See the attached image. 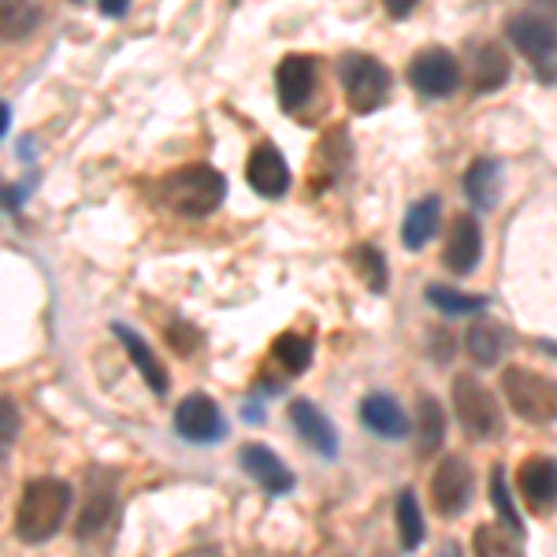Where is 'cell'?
<instances>
[{"instance_id":"obj_34","label":"cell","mask_w":557,"mask_h":557,"mask_svg":"<svg viewBox=\"0 0 557 557\" xmlns=\"http://www.w3.org/2000/svg\"><path fill=\"white\" fill-rule=\"evenodd\" d=\"M0 127H4V134H8V127H12V104H0Z\"/></svg>"},{"instance_id":"obj_9","label":"cell","mask_w":557,"mask_h":557,"mask_svg":"<svg viewBox=\"0 0 557 557\" xmlns=\"http://www.w3.org/2000/svg\"><path fill=\"white\" fill-rule=\"evenodd\" d=\"M409 83L424 97H450L461 86V67H457L454 52L446 49H424L420 57H412L409 64Z\"/></svg>"},{"instance_id":"obj_21","label":"cell","mask_w":557,"mask_h":557,"mask_svg":"<svg viewBox=\"0 0 557 557\" xmlns=\"http://www.w3.org/2000/svg\"><path fill=\"white\" fill-rule=\"evenodd\" d=\"M502 343H506V338H502V327H494V323H487V320L472 323V327L465 331V354H469L480 368L498 364L502 349H506Z\"/></svg>"},{"instance_id":"obj_29","label":"cell","mask_w":557,"mask_h":557,"mask_svg":"<svg viewBox=\"0 0 557 557\" xmlns=\"http://www.w3.org/2000/svg\"><path fill=\"white\" fill-rule=\"evenodd\" d=\"M41 20V8L38 0H4V38H26V34L38 26Z\"/></svg>"},{"instance_id":"obj_3","label":"cell","mask_w":557,"mask_h":557,"mask_svg":"<svg viewBox=\"0 0 557 557\" xmlns=\"http://www.w3.org/2000/svg\"><path fill=\"white\" fill-rule=\"evenodd\" d=\"M502 394H506L509 409L528 424H557V380L543 375L535 368H506L502 375Z\"/></svg>"},{"instance_id":"obj_24","label":"cell","mask_w":557,"mask_h":557,"mask_svg":"<svg viewBox=\"0 0 557 557\" xmlns=\"http://www.w3.org/2000/svg\"><path fill=\"white\" fill-rule=\"evenodd\" d=\"M394 520H398V539L406 550H417L424 543V513H420V502L412 491H401L394 502Z\"/></svg>"},{"instance_id":"obj_11","label":"cell","mask_w":557,"mask_h":557,"mask_svg":"<svg viewBox=\"0 0 557 557\" xmlns=\"http://www.w3.org/2000/svg\"><path fill=\"white\" fill-rule=\"evenodd\" d=\"M480 257H483L480 220H475V215H457L450 238H446V249H443V264L450 268L454 275H472L475 268H480Z\"/></svg>"},{"instance_id":"obj_13","label":"cell","mask_w":557,"mask_h":557,"mask_svg":"<svg viewBox=\"0 0 557 557\" xmlns=\"http://www.w3.org/2000/svg\"><path fill=\"white\" fill-rule=\"evenodd\" d=\"M290 424L320 457H327V461H331V457H338V431H335L331 417L317 406V401H309V398L294 401V406H290Z\"/></svg>"},{"instance_id":"obj_5","label":"cell","mask_w":557,"mask_h":557,"mask_svg":"<svg viewBox=\"0 0 557 557\" xmlns=\"http://www.w3.org/2000/svg\"><path fill=\"white\" fill-rule=\"evenodd\" d=\"M338 78H343L346 89V104L357 115L375 112L386 101V94H391V71L380 60L364 57V52H346L343 64H338Z\"/></svg>"},{"instance_id":"obj_36","label":"cell","mask_w":557,"mask_h":557,"mask_svg":"<svg viewBox=\"0 0 557 557\" xmlns=\"http://www.w3.org/2000/svg\"><path fill=\"white\" fill-rule=\"evenodd\" d=\"M75 4H83V0H75Z\"/></svg>"},{"instance_id":"obj_2","label":"cell","mask_w":557,"mask_h":557,"mask_svg":"<svg viewBox=\"0 0 557 557\" xmlns=\"http://www.w3.org/2000/svg\"><path fill=\"white\" fill-rule=\"evenodd\" d=\"M160 194H164V205L183 215H212L227 197V178L212 164H186L164 178Z\"/></svg>"},{"instance_id":"obj_32","label":"cell","mask_w":557,"mask_h":557,"mask_svg":"<svg viewBox=\"0 0 557 557\" xmlns=\"http://www.w3.org/2000/svg\"><path fill=\"white\" fill-rule=\"evenodd\" d=\"M383 4H386V12H391L394 20H401V15H409L412 8L420 4V0H383Z\"/></svg>"},{"instance_id":"obj_14","label":"cell","mask_w":557,"mask_h":557,"mask_svg":"<svg viewBox=\"0 0 557 557\" xmlns=\"http://www.w3.org/2000/svg\"><path fill=\"white\" fill-rule=\"evenodd\" d=\"M246 178L260 197H268V201H275V197H283L290 190V168H286L283 152L275 146L253 149V157H249V164H246Z\"/></svg>"},{"instance_id":"obj_25","label":"cell","mask_w":557,"mask_h":557,"mask_svg":"<svg viewBox=\"0 0 557 557\" xmlns=\"http://www.w3.org/2000/svg\"><path fill=\"white\" fill-rule=\"evenodd\" d=\"M272 357L290 375H301L305 368L312 364V343H309V338H301L298 331H283V335L272 343Z\"/></svg>"},{"instance_id":"obj_23","label":"cell","mask_w":557,"mask_h":557,"mask_svg":"<svg viewBox=\"0 0 557 557\" xmlns=\"http://www.w3.org/2000/svg\"><path fill=\"white\" fill-rule=\"evenodd\" d=\"M443 435H446V417H443V406L435 398H420L417 406V446L420 454H435L443 446Z\"/></svg>"},{"instance_id":"obj_27","label":"cell","mask_w":557,"mask_h":557,"mask_svg":"<svg viewBox=\"0 0 557 557\" xmlns=\"http://www.w3.org/2000/svg\"><path fill=\"white\" fill-rule=\"evenodd\" d=\"M108 513H112V487H101L97 475H94V487H89L86 506H83V513H78V535L86 539V535L101 532Z\"/></svg>"},{"instance_id":"obj_35","label":"cell","mask_w":557,"mask_h":557,"mask_svg":"<svg viewBox=\"0 0 557 557\" xmlns=\"http://www.w3.org/2000/svg\"><path fill=\"white\" fill-rule=\"evenodd\" d=\"M535 4H539V8H546L550 15H557V0H535Z\"/></svg>"},{"instance_id":"obj_8","label":"cell","mask_w":557,"mask_h":557,"mask_svg":"<svg viewBox=\"0 0 557 557\" xmlns=\"http://www.w3.org/2000/svg\"><path fill=\"white\" fill-rule=\"evenodd\" d=\"M517 491L535 517L557 513V457H528L517 472Z\"/></svg>"},{"instance_id":"obj_15","label":"cell","mask_w":557,"mask_h":557,"mask_svg":"<svg viewBox=\"0 0 557 557\" xmlns=\"http://www.w3.org/2000/svg\"><path fill=\"white\" fill-rule=\"evenodd\" d=\"M275 89H278V104L286 112H298L309 101L312 89H317V60L309 57H286L275 67Z\"/></svg>"},{"instance_id":"obj_1","label":"cell","mask_w":557,"mask_h":557,"mask_svg":"<svg viewBox=\"0 0 557 557\" xmlns=\"http://www.w3.org/2000/svg\"><path fill=\"white\" fill-rule=\"evenodd\" d=\"M71 509V487L57 475H38L20 494L15 506V535L26 546H41L60 532Z\"/></svg>"},{"instance_id":"obj_20","label":"cell","mask_w":557,"mask_h":557,"mask_svg":"<svg viewBox=\"0 0 557 557\" xmlns=\"http://www.w3.org/2000/svg\"><path fill=\"white\" fill-rule=\"evenodd\" d=\"M509 71H513V64H509V52L502 49V45L491 41L475 52V89H480V94H494V89L506 86Z\"/></svg>"},{"instance_id":"obj_18","label":"cell","mask_w":557,"mask_h":557,"mask_svg":"<svg viewBox=\"0 0 557 557\" xmlns=\"http://www.w3.org/2000/svg\"><path fill=\"white\" fill-rule=\"evenodd\" d=\"M438 212H443V201L435 194H428L424 201H417L412 209L406 212V223H401V246L406 249H424L438 231Z\"/></svg>"},{"instance_id":"obj_16","label":"cell","mask_w":557,"mask_h":557,"mask_svg":"<svg viewBox=\"0 0 557 557\" xmlns=\"http://www.w3.org/2000/svg\"><path fill=\"white\" fill-rule=\"evenodd\" d=\"M361 424L372 431V435H380L383 443H398V438L409 435V417L406 409L398 406V398H391V394H368L361 401Z\"/></svg>"},{"instance_id":"obj_22","label":"cell","mask_w":557,"mask_h":557,"mask_svg":"<svg viewBox=\"0 0 557 557\" xmlns=\"http://www.w3.org/2000/svg\"><path fill=\"white\" fill-rule=\"evenodd\" d=\"M424 298L435 305L443 317H480V312L487 309V298H480V294H461L443 283H431L424 290Z\"/></svg>"},{"instance_id":"obj_4","label":"cell","mask_w":557,"mask_h":557,"mask_svg":"<svg viewBox=\"0 0 557 557\" xmlns=\"http://www.w3.org/2000/svg\"><path fill=\"white\" fill-rule=\"evenodd\" d=\"M450 398H454L457 420H461V428L469 431L475 443H494V438L506 435L498 401H494V394L480 380H475V375H469V372L454 375Z\"/></svg>"},{"instance_id":"obj_17","label":"cell","mask_w":557,"mask_h":557,"mask_svg":"<svg viewBox=\"0 0 557 557\" xmlns=\"http://www.w3.org/2000/svg\"><path fill=\"white\" fill-rule=\"evenodd\" d=\"M112 331H115V338L123 343V349H127V357L134 361V368L141 372V380L149 383V391L164 398V394H168V372H164V364H160V357L149 349L146 338H141L138 331H131L127 323H115Z\"/></svg>"},{"instance_id":"obj_7","label":"cell","mask_w":557,"mask_h":557,"mask_svg":"<svg viewBox=\"0 0 557 557\" xmlns=\"http://www.w3.org/2000/svg\"><path fill=\"white\" fill-rule=\"evenodd\" d=\"M175 431L194 446H215L227 435V420L209 394H186L175 409Z\"/></svg>"},{"instance_id":"obj_19","label":"cell","mask_w":557,"mask_h":557,"mask_svg":"<svg viewBox=\"0 0 557 557\" xmlns=\"http://www.w3.org/2000/svg\"><path fill=\"white\" fill-rule=\"evenodd\" d=\"M465 194H469V201L475 205L480 212H491L494 205H498V194H502V168L498 160H472V168L465 172Z\"/></svg>"},{"instance_id":"obj_26","label":"cell","mask_w":557,"mask_h":557,"mask_svg":"<svg viewBox=\"0 0 557 557\" xmlns=\"http://www.w3.org/2000/svg\"><path fill=\"white\" fill-rule=\"evenodd\" d=\"M354 272L361 275V283L368 286L372 294H386V283H391V272H386V260L375 246H354Z\"/></svg>"},{"instance_id":"obj_12","label":"cell","mask_w":557,"mask_h":557,"mask_svg":"<svg viewBox=\"0 0 557 557\" xmlns=\"http://www.w3.org/2000/svg\"><path fill=\"white\" fill-rule=\"evenodd\" d=\"M238 461H242V469H246V475H253V483H260V491L272 494V498L294 491V472L286 469L283 457L275 450H268V446H260V443L242 446Z\"/></svg>"},{"instance_id":"obj_6","label":"cell","mask_w":557,"mask_h":557,"mask_svg":"<svg viewBox=\"0 0 557 557\" xmlns=\"http://www.w3.org/2000/svg\"><path fill=\"white\" fill-rule=\"evenodd\" d=\"M472 502V469L465 457H443L431 472V506L438 517H461Z\"/></svg>"},{"instance_id":"obj_31","label":"cell","mask_w":557,"mask_h":557,"mask_svg":"<svg viewBox=\"0 0 557 557\" xmlns=\"http://www.w3.org/2000/svg\"><path fill=\"white\" fill-rule=\"evenodd\" d=\"M4 450L15 443V431H20V417H15V401L12 398H4Z\"/></svg>"},{"instance_id":"obj_33","label":"cell","mask_w":557,"mask_h":557,"mask_svg":"<svg viewBox=\"0 0 557 557\" xmlns=\"http://www.w3.org/2000/svg\"><path fill=\"white\" fill-rule=\"evenodd\" d=\"M131 0H101V12L108 15V20H120V15H127Z\"/></svg>"},{"instance_id":"obj_10","label":"cell","mask_w":557,"mask_h":557,"mask_svg":"<svg viewBox=\"0 0 557 557\" xmlns=\"http://www.w3.org/2000/svg\"><path fill=\"white\" fill-rule=\"evenodd\" d=\"M506 38L524 52L532 64L557 57V26L543 15H509L506 20Z\"/></svg>"},{"instance_id":"obj_30","label":"cell","mask_w":557,"mask_h":557,"mask_svg":"<svg viewBox=\"0 0 557 557\" xmlns=\"http://www.w3.org/2000/svg\"><path fill=\"white\" fill-rule=\"evenodd\" d=\"M491 506H494V513H498L502 524H509L517 535H524V524H520V513H517V506H513V494H509L506 487V469H491Z\"/></svg>"},{"instance_id":"obj_28","label":"cell","mask_w":557,"mask_h":557,"mask_svg":"<svg viewBox=\"0 0 557 557\" xmlns=\"http://www.w3.org/2000/svg\"><path fill=\"white\" fill-rule=\"evenodd\" d=\"M524 535H517L509 524H480L472 535L475 554H517Z\"/></svg>"}]
</instances>
